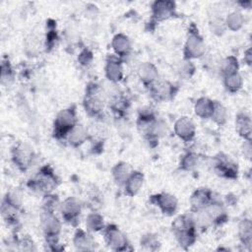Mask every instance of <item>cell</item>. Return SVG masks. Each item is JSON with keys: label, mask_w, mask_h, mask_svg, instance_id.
<instances>
[{"label": "cell", "mask_w": 252, "mask_h": 252, "mask_svg": "<svg viewBox=\"0 0 252 252\" xmlns=\"http://www.w3.org/2000/svg\"><path fill=\"white\" fill-rule=\"evenodd\" d=\"M206 51L205 42L198 32V30L192 26L188 31L187 39L184 46L185 59L190 60L194 58H200L204 56Z\"/></svg>", "instance_id": "cell-5"}, {"label": "cell", "mask_w": 252, "mask_h": 252, "mask_svg": "<svg viewBox=\"0 0 252 252\" xmlns=\"http://www.w3.org/2000/svg\"><path fill=\"white\" fill-rule=\"evenodd\" d=\"M213 200L212 192L207 188L197 189L190 198L192 212H198L203 209Z\"/></svg>", "instance_id": "cell-16"}, {"label": "cell", "mask_w": 252, "mask_h": 252, "mask_svg": "<svg viewBox=\"0 0 252 252\" xmlns=\"http://www.w3.org/2000/svg\"><path fill=\"white\" fill-rule=\"evenodd\" d=\"M12 158L14 163L20 169L26 170L31 166V163L32 162L33 154L31 148H29L27 145L19 144L13 150Z\"/></svg>", "instance_id": "cell-8"}, {"label": "cell", "mask_w": 252, "mask_h": 252, "mask_svg": "<svg viewBox=\"0 0 252 252\" xmlns=\"http://www.w3.org/2000/svg\"><path fill=\"white\" fill-rule=\"evenodd\" d=\"M87 138H88L87 129H85L82 125H78V124L73 128V130L67 136L69 145L73 147H79L86 141Z\"/></svg>", "instance_id": "cell-24"}, {"label": "cell", "mask_w": 252, "mask_h": 252, "mask_svg": "<svg viewBox=\"0 0 252 252\" xmlns=\"http://www.w3.org/2000/svg\"><path fill=\"white\" fill-rule=\"evenodd\" d=\"M251 221L248 219H244L239 222L238 225V235L240 241L245 245H250L251 235H252Z\"/></svg>", "instance_id": "cell-27"}, {"label": "cell", "mask_w": 252, "mask_h": 252, "mask_svg": "<svg viewBox=\"0 0 252 252\" xmlns=\"http://www.w3.org/2000/svg\"><path fill=\"white\" fill-rule=\"evenodd\" d=\"M174 132L179 139L184 142H189L194 138L196 128L190 118L183 116L176 120L174 124Z\"/></svg>", "instance_id": "cell-12"}, {"label": "cell", "mask_w": 252, "mask_h": 252, "mask_svg": "<svg viewBox=\"0 0 252 252\" xmlns=\"http://www.w3.org/2000/svg\"><path fill=\"white\" fill-rule=\"evenodd\" d=\"M92 52L89 51L88 49H85L84 51H82L80 53V56H79V60H80V63L82 65H88L91 63L92 59H93V56H92Z\"/></svg>", "instance_id": "cell-34"}, {"label": "cell", "mask_w": 252, "mask_h": 252, "mask_svg": "<svg viewBox=\"0 0 252 252\" xmlns=\"http://www.w3.org/2000/svg\"><path fill=\"white\" fill-rule=\"evenodd\" d=\"M104 238L112 250L123 251L128 249L129 244L126 236L115 225H108L105 228Z\"/></svg>", "instance_id": "cell-7"}, {"label": "cell", "mask_w": 252, "mask_h": 252, "mask_svg": "<svg viewBox=\"0 0 252 252\" xmlns=\"http://www.w3.org/2000/svg\"><path fill=\"white\" fill-rule=\"evenodd\" d=\"M86 225L91 231H99L103 229V218L97 213H92L87 218Z\"/></svg>", "instance_id": "cell-30"}, {"label": "cell", "mask_w": 252, "mask_h": 252, "mask_svg": "<svg viewBox=\"0 0 252 252\" xmlns=\"http://www.w3.org/2000/svg\"><path fill=\"white\" fill-rule=\"evenodd\" d=\"M175 4L171 1H156L152 5V16L156 21H163L174 15Z\"/></svg>", "instance_id": "cell-15"}, {"label": "cell", "mask_w": 252, "mask_h": 252, "mask_svg": "<svg viewBox=\"0 0 252 252\" xmlns=\"http://www.w3.org/2000/svg\"><path fill=\"white\" fill-rule=\"evenodd\" d=\"M157 244H159L158 240L157 239V237L155 235H152V234L144 235L141 239V245H143L149 249H155L157 247Z\"/></svg>", "instance_id": "cell-33"}, {"label": "cell", "mask_w": 252, "mask_h": 252, "mask_svg": "<svg viewBox=\"0 0 252 252\" xmlns=\"http://www.w3.org/2000/svg\"><path fill=\"white\" fill-rule=\"evenodd\" d=\"M197 230L193 215L180 216L172 223V231L183 247H189L195 242Z\"/></svg>", "instance_id": "cell-1"}, {"label": "cell", "mask_w": 252, "mask_h": 252, "mask_svg": "<svg viewBox=\"0 0 252 252\" xmlns=\"http://www.w3.org/2000/svg\"><path fill=\"white\" fill-rule=\"evenodd\" d=\"M244 24L243 15L238 11H233L229 13L224 21V25L230 31H238Z\"/></svg>", "instance_id": "cell-28"}, {"label": "cell", "mask_w": 252, "mask_h": 252, "mask_svg": "<svg viewBox=\"0 0 252 252\" xmlns=\"http://www.w3.org/2000/svg\"><path fill=\"white\" fill-rule=\"evenodd\" d=\"M237 133L244 140H251V119L246 113H239L235 120Z\"/></svg>", "instance_id": "cell-20"}, {"label": "cell", "mask_w": 252, "mask_h": 252, "mask_svg": "<svg viewBox=\"0 0 252 252\" xmlns=\"http://www.w3.org/2000/svg\"><path fill=\"white\" fill-rule=\"evenodd\" d=\"M56 197L57 196H54L50 193L45 195L44 200H43V209H44V211L54 213V209L56 208V205L58 204V200H57Z\"/></svg>", "instance_id": "cell-32"}, {"label": "cell", "mask_w": 252, "mask_h": 252, "mask_svg": "<svg viewBox=\"0 0 252 252\" xmlns=\"http://www.w3.org/2000/svg\"><path fill=\"white\" fill-rule=\"evenodd\" d=\"M77 125L76 111L73 107L61 110L54 120L53 135L56 139H65Z\"/></svg>", "instance_id": "cell-3"}, {"label": "cell", "mask_w": 252, "mask_h": 252, "mask_svg": "<svg viewBox=\"0 0 252 252\" xmlns=\"http://www.w3.org/2000/svg\"><path fill=\"white\" fill-rule=\"evenodd\" d=\"M74 245L78 250H91L92 249V239L88 233L82 229H78L74 235L73 239Z\"/></svg>", "instance_id": "cell-26"}, {"label": "cell", "mask_w": 252, "mask_h": 252, "mask_svg": "<svg viewBox=\"0 0 252 252\" xmlns=\"http://www.w3.org/2000/svg\"><path fill=\"white\" fill-rule=\"evenodd\" d=\"M138 75L141 81L149 87H151L158 80V76L156 66L150 62H145L140 65L138 69Z\"/></svg>", "instance_id": "cell-18"}, {"label": "cell", "mask_w": 252, "mask_h": 252, "mask_svg": "<svg viewBox=\"0 0 252 252\" xmlns=\"http://www.w3.org/2000/svg\"><path fill=\"white\" fill-rule=\"evenodd\" d=\"M244 60H245V62H246L248 65L251 64V52H250V48L245 52Z\"/></svg>", "instance_id": "cell-35"}, {"label": "cell", "mask_w": 252, "mask_h": 252, "mask_svg": "<svg viewBox=\"0 0 252 252\" xmlns=\"http://www.w3.org/2000/svg\"><path fill=\"white\" fill-rule=\"evenodd\" d=\"M203 210L209 217L212 224H221L226 221L227 216L223 205L220 201L212 200Z\"/></svg>", "instance_id": "cell-14"}, {"label": "cell", "mask_w": 252, "mask_h": 252, "mask_svg": "<svg viewBox=\"0 0 252 252\" xmlns=\"http://www.w3.org/2000/svg\"><path fill=\"white\" fill-rule=\"evenodd\" d=\"M41 227L49 245H56L61 231V222L53 212L44 211L41 216Z\"/></svg>", "instance_id": "cell-6"}, {"label": "cell", "mask_w": 252, "mask_h": 252, "mask_svg": "<svg viewBox=\"0 0 252 252\" xmlns=\"http://www.w3.org/2000/svg\"><path fill=\"white\" fill-rule=\"evenodd\" d=\"M105 75L111 83H117L121 80L123 75V68L121 60L118 57H111L107 60L105 66Z\"/></svg>", "instance_id": "cell-17"}, {"label": "cell", "mask_w": 252, "mask_h": 252, "mask_svg": "<svg viewBox=\"0 0 252 252\" xmlns=\"http://www.w3.org/2000/svg\"><path fill=\"white\" fill-rule=\"evenodd\" d=\"M198 163V157L194 153H187L182 157V159L180 161L181 168L185 170H191L196 166Z\"/></svg>", "instance_id": "cell-31"}, {"label": "cell", "mask_w": 252, "mask_h": 252, "mask_svg": "<svg viewBox=\"0 0 252 252\" xmlns=\"http://www.w3.org/2000/svg\"><path fill=\"white\" fill-rule=\"evenodd\" d=\"M144 176L139 171H132L128 179L124 183L125 193L129 196L136 195L143 186Z\"/></svg>", "instance_id": "cell-19"}, {"label": "cell", "mask_w": 252, "mask_h": 252, "mask_svg": "<svg viewBox=\"0 0 252 252\" xmlns=\"http://www.w3.org/2000/svg\"><path fill=\"white\" fill-rule=\"evenodd\" d=\"M150 90L153 98L157 101L167 100L174 94V86L167 81H156Z\"/></svg>", "instance_id": "cell-13"}, {"label": "cell", "mask_w": 252, "mask_h": 252, "mask_svg": "<svg viewBox=\"0 0 252 252\" xmlns=\"http://www.w3.org/2000/svg\"><path fill=\"white\" fill-rule=\"evenodd\" d=\"M214 108V101L208 97H200L194 106V110L197 116L200 118H211Z\"/></svg>", "instance_id": "cell-22"}, {"label": "cell", "mask_w": 252, "mask_h": 252, "mask_svg": "<svg viewBox=\"0 0 252 252\" xmlns=\"http://www.w3.org/2000/svg\"><path fill=\"white\" fill-rule=\"evenodd\" d=\"M211 118L220 125H222L226 122L227 119V111L226 108L220 102L214 101V108L212 111Z\"/></svg>", "instance_id": "cell-29"}, {"label": "cell", "mask_w": 252, "mask_h": 252, "mask_svg": "<svg viewBox=\"0 0 252 252\" xmlns=\"http://www.w3.org/2000/svg\"><path fill=\"white\" fill-rule=\"evenodd\" d=\"M242 77L240 76L238 71L223 75V84L225 89L229 93L238 92L242 87Z\"/></svg>", "instance_id": "cell-23"}, {"label": "cell", "mask_w": 252, "mask_h": 252, "mask_svg": "<svg viewBox=\"0 0 252 252\" xmlns=\"http://www.w3.org/2000/svg\"><path fill=\"white\" fill-rule=\"evenodd\" d=\"M57 184L58 179L49 166L41 167L36 175L30 181L32 189L43 192L45 194L51 193V191L56 188Z\"/></svg>", "instance_id": "cell-4"}, {"label": "cell", "mask_w": 252, "mask_h": 252, "mask_svg": "<svg viewBox=\"0 0 252 252\" xmlns=\"http://www.w3.org/2000/svg\"><path fill=\"white\" fill-rule=\"evenodd\" d=\"M82 205L78 199L75 197L67 198L61 205H60V212L62 218L65 221L72 223L76 221L81 214Z\"/></svg>", "instance_id": "cell-10"}, {"label": "cell", "mask_w": 252, "mask_h": 252, "mask_svg": "<svg viewBox=\"0 0 252 252\" xmlns=\"http://www.w3.org/2000/svg\"><path fill=\"white\" fill-rule=\"evenodd\" d=\"M151 202L159 208L162 214L171 216L177 210V199L168 193H159L151 197Z\"/></svg>", "instance_id": "cell-9"}, {"label": "cell", "mask_w": 252, "mask_h": 252, "mask_svg": "<svg viewBox=\"0 0 252 252\" xmlns=\"http://www.w3.org/2000/svg\"><path fill=\"white\" fill-rule=\"evenodd\" d=\"M229 157L219 155L215 158L214 168L218 172V174L226 177V178H235L237 176V164H235Z\"/></svg>", "instance_id": "cell-11"}, {"label": "cell", "mask_w": 252, "mask_h": 252, "mask_svg": "<svg viewBox=\"0 0 252 252\" xmlns=\"http://www.w3.org/2000/svg\"><path fill=\"white\" fill-rule=\"evenodd\" d=\"M131 173H132V170L129 164H127L126 162H119L115 164V166L112 169L114 180L119 185H124L125 181L128 179Z\"/></svg>", "instance_id": "cell-25"}, {"label": "cell", "mask_w": 252, "mask_h": 252, "mask_svg": "<svg viewBox=\"0 0 252 252\" xmlns=\"http://www.w3.org/2000/svg\"><path fill=\"white\" fill-rule=\"evenodd\" d=\"M106 94L102 88L93 83L87 87L84 98V106L86 112L92 116H98L104 107Z\"/></svg>", "instance_id": "cell-2"}, {"label": "cell", "mask_w": 252, "mask_h": 252, "mask_svg": "<svg viewBox=\"0 0 252 252\" xmlns=\"http://www.w3.org/2000/svg\"><path fill=\"white\" fill-rule=\"evenodd\" d=\"M112 48L116 55L118 57H123L126 56L130 49H131V44L129 38L123 34V33H118L116 34L113 39H112Z\"/></svg>", "instance_id": "cell-21"}]
</instances>
